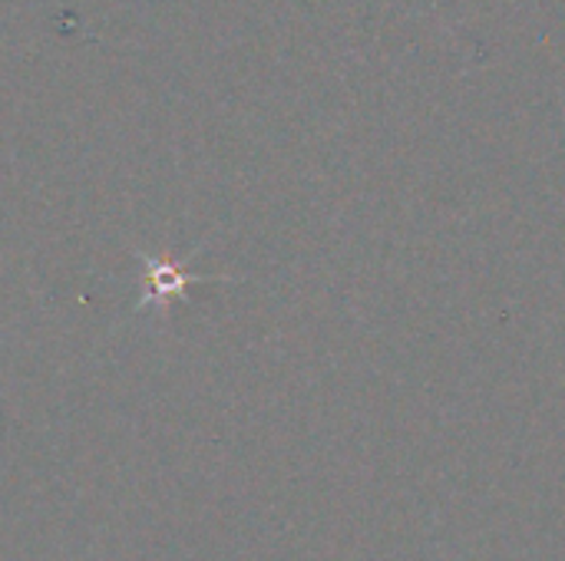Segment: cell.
<instances>
[{
  "label": "cell",
  "mask_w": 565,
  "mask_h": 561,
  "mask_svg": "<svg viewBox=\"0 0 565 561\" xmlns=\"http://www.w3.org/2000/svg\"><path fill=\"white\" fill-rule=\"evenodd\" d=\"M142 265H146V284H142V298H139L136 311H146V308H166L169 301L185 298V288H189V284L205 281L202 274H192V271H185V265L169 261V258L146 255V258H142Z\"/></svg>",
  "instance_id": "1"
}]
</instances>
